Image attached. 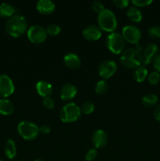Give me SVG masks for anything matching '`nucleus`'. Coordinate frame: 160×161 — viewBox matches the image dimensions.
Here are the masks:
<instances>
[{"label": "nucleus", "instance_id": "35", "mask_svg": "<svg viewBox=\"0 0 160 161\" xmlns=\"http://www.w3.org/2000/svg\"><path fill=\"white\" fill-rule=\"evenodd\" d=\"M39 134H42V135H47L50 132V127H49L46 124H43L41 127H39Z\"/></svg>", "mask_w": 160, "mask_h": 161}, {"label": "nucleus", "instance_id": "17", "mask_svg": "<svg viewBox=\"0 0 160 161\" xmlns=\"http://www.w3.org/2000/svg\"><path fill=\"white\" fill-rule=\"evenodd\" d=\"M64 62L67 68L71 69H77L81 66V60L79 57L74 53H68L64 57Z\"/></svg>", "mask_w": 160, "mask_h": 161}, {"label": "nucleus", "instance_id": "21", "mask_svg": "<svg viewBox=\"0 0 160 161\" xmlns=\"http://www.w3.org/2000/svg\"><path fill=\"white\" fill-rule=\"evenodd\" d=\"M5 155L8 159L15 158L17 156V146H16V143L13 140L9 139L6 141V145H5Z\"/></svg>", "mask_w": 160, "mask_h": 161}, {"label": "nucleus", "instance_id": "37", "mask_svg": "<svg viewBox=\"0 0 160 161\" xmlns=\"http://www.w3.org/2000/svg\"><path fill=\"white\" fill-rule=\"evenodd\" d=\"M35 161H45L44 160H42V159H40V158H39V159H36L35 160Z\"/></svg>", "mask_w": 160, "mask_h": 161}, {"label": "nucleus", "instance_id": "24", "mask_svg": "<svg viewBox=\"0 0 160 161\" xmlns=\"http://www.w3.org/2000/svg\"><path fill=\"white\" fill-rule=\"evenodd\" d=\"M94 108H95L94 104L90 101H86V102H83L80 109H81V113L83 114L89 115L93 113Z\"/></svg>", "mask_w": 160, "mask_h": 161}, {"label": "nucleus", "instance_id": "32", "mask_svg": "<svg viewBox=\"0 0 160 161\" xmlns=\"http://www.w3.org/2000/svg\"><path fill=\"white\" fill-rule=\"evenodd\" d=\"M42 104H43L44 107L45 108H47V109H53L55 106V102L51 97H45L43 99Z\"/></svg>", "mask_w": 160, "mask_h": 161}, {"label": "nucleus", "instance_id": "33", "mask_svg": "<svg viewBox=\"0 0 160 161\" xmlns=\"http://www.w3.org/2000/svg\"><path fill=\"white\" fill-rule=\"evenodd\" d=\"M113 3L115 5V6H117L118 8H120V9L126 8L129 6V4H130L129 0H114Z\"/></svg>", "mask_w": 160, "mask_h": 161}, {"label": "nucleus", "instance_id": "30", "mask_svg": "<svg viewBox=\"0 0 160 161\" xmlns=\"http://www.w3.org/2000/svg\"><path fill=\"white\" fill-rule=\"evenodd\" d=\"M152 0H133L131 2L132 4L136 7H144V6H147L148 5L152 4Z\"/></svg>", "mask_w": 160, "mask_h": 161}, {"label": "nucleus", "instance_id": "9", "mask_svg": "<svg viewBox=\"0 0 160 161\" xmlns=\"http://www.w3.org/2000/svg\"><path fill=\"white\" fill-rule=\"evenodd\" d=\"M15 91L13 82L7 75H0V97L6 98L13 94Z\"/></svg>", "mask_w": 160, "mask_h": 161}, {"label": "nucleus", "instance_id": "1", "mask_svg": "<svg viewBox=\"0 0 160 161\" xmlns=\"http://www.w3.org/2000/svg\"><path fill=\"white\" fill-rule=\"evenodd\" d=\"M5 29L10 36L19 38L28 31V21L21 14H14L6 20Z\"/></svg>", "mask_w": 160, "mask_h": 161}, {"label": "nucleus", "instance_id": "12", "mask_svg": "<svg viewBox=\"0 0 160 161\" xmlns=\"http://www.w3.org/2000/svg\"><path fill=\"white\" fill-rule=\"evenodd\" d=\"M108 135L102 129H97L92 135V142L95 149H102L108 143Z\"/></svg>", "mask_w": 160, "mask_h": 161}, {"label": "nucleus", "instance_id": "2", "mask_svg": "<svg viewBox=\"0 0 160 161\" xmlns=\"http://www.w3.org/2000/svg\"><path fill=\"white\" fill-rule=\"evenodd\" d=\"M120 61L122 65L129 69H136L141 65L143 57L140 50L134 48L124 50L120 57Z\"/></svg>", "mask_w": 160, "mask_h": 161}, {"label": "nucleus", "instance_id": "28", "mask_svg": "<svg viewBox=\"0 0 160 161\" xmlns=\"http://www.w3.org/2000/svg\"><path fill=\"white\" fill-rule=\"evenodd\" d=\"M148 79V82L150 84L152 85H156L159 83L160 81V74L159 72L155 71V72H151L147 76Z\"/></svg>", "mask_w": 160, "mask_h": 161}, {"label": "nucleus", "instance_id": "8", "mask_svg": "<svg viewBox=\"0 0 160 161\" xmlns=\"http://www.w3.org/2000/svg\"><path fill=\"white\" fill-rule=\"evenodd\" d=\"M122 36L126 42L131 44H137L141 39V31L135 25H125L122 30Z\"/></svg>", "mask_w": 160, "mask_h": 161}, {"label": "nucleus", "instance_id": "13", "mask_svg": "<svg viewBox=\"0 0 160 161\" xmlns=\"http://www.w3.org/2000/svg\"><path fill=\"white\" fill-rule=\"evenodd\" d=\"M158 51V47L155 43H150L145 47L143 53V64L144 65L150 64L152 60L155 59Z\"/></svg>", "mask_w": 160, "mask_h": 161}, {"label": "nucleus", "instance_id": "18", "mask_svg": "<svg viewBox=\"0 0 160 161\" xmlns=\"http://www.w3.org/2000/svg\"><path fill=\"white\" fill-rule=\"evenodd\" d=\"M127 17L129 18V20L130 21L133 22V23H139L142 20V14H141V10L139 9V8H137L136 6H130L127 9L126 13Z\"/></svg>", "mask_w": 160, "mask_h": 161}, {"label": "nucleus", "instance_id": "20", "mask_svg": "<svg viewBox=\"0 0 160 161\" xmlns=\"http://www.w3.org/2000/svg\"><path fill=\"white\" fill-rule=\"evenodd\" d=\"M16 13V9L11 4L3 3L0 4V17L3 18H9Z\"/></svg>", "mask_w": 160, "mask_h": 161}, {"label": "nucleus", "instance_id": "25", "mask_svg": "<svg viewBox=\"0 0 160 161\" xmlns=\"http://www.w3.org/2000/svg\"><path fill=\"white\" fill-rule=\"evenodd\" d=\"M108 85L105 80H102L97 82L95 86V91L98 94H104L108 91Z\"/></svg>", "mask_w": 160, "mask_h": 161}, {"label": "nucleus", "instance_id": "36", "mask_svg": "<svg viewBox=\"0 0 160 161\" xmlns=\"http://www.w3.org/2000/svg\"><path fill=\"white\" fill-rule=\"evenodd\" d=\"M154 116L157 121L160 122V105L155 108V111H154Z\"/></svg>", "mask_w": 160, "mask_h": 161}, {"label": "nucleus", "instance_id": "26", "mask_svg": "<svg viewBox=\"0 0 160 161\" xmlns=\"http://www.w3.org/2000/svg\"><path fill=\"white\" fill-rule=\"evenodd\" d=\"M47 34L51 36H56L59 35L61 31V28L59 25L56 24H50L45 28Z\"/></svg>", "mask_w": 160, "mask_h": 161}, {"label": "nucleus", "instance_id": "29", "mask_svg": "<svg viewBox=\"0 0 160 161\" xmlns=\"http://www.w3.org/2000/svg\"><path fill=\"white\" fill-rule=\"evenodd\" d=\"M98 155V152H97V149H89L88 152L86 153V156H85V159L86 161H93L96 160Z\"/></svg>", "mask_w": 160, "mask_h": 161}, {"label": "nucleus", "instance_id": "38", "mask_svg": "<svg viewBox=\"0 0 160 161\" xmlns=\"http://www.w3.org/2000/svg\"><path fill=\"white\" fill-rule=\"evenodd\" d=\"M0 161H3V160H2V159H0Z\"/></svg>", "mask_w": 160, "mask_h": 161}, {"label": "nucleus", "instance_id": "27", "mask_svg": "<svg viewBox=\"0 0 160 161\" xmlns=\"http://www.w3.org/2000/svg\"><path fill=\"white\" fill-rule=\"evenodd\" d=\"M148 35L152 39H160V27L157 25L150 27L148 28Z\"/></svg>", "mask_w": 160, "mask_h": 161}, {"label": "nucleus", "instance_id": "22", "mask_svg": "<svg viewBox=\"0 0 160 161\" xmlns=\"http://www.w3.org/2000/svg\"><path fill=\"white\" fill-rule=\"evenodd\" d=\"M148 76V71L144 65L141 64L139 67L136 68L133 72V78L137 83H142Z\"/></svg>", "mask_w": 160, "mask_h": 161}, {"label": "nucleus", "instance_id": "6", "mask_svg": "<svg viewBox=\"0 0 160 161\" xmlns=\"http://www.w3.org/2000/svg\"><path fill=\"white\" fill-rule=\"evenodd\" d=\"M18 133L22 138L27 141H32L38 137L39 134V127L30 121H22L17 126Z\"/></svg>", "mask_w": 160, "mask_h": 161}, {"label": "nucleus", "instance_id": "10", "mask_svg": "<svg viewBox=\"0 0 160 161\" xmlns=\"http://www.w3.org/2000/svg\"><path fill=\"white\" fill-rule=\"evenodd\" d=\"M117 71V64L113 60H105L102 61L98 68L99 75L104 79H109Z\"/></svg>", "mask_w": 160, "mask_h": 161}, {"label": "nucleus", "instance_id": "15", "mask_svg": "<svg viewBox=\"0 0 160 161\" xmlns=\"http://www.w3.org/2000/svg\"><path fill=\"white\" fill-rule=\"evenodd\" d=\"M36 9L43 15H50L55 11L56 5L51 0H39L36 4Z\"/></svg>", "mask_w": 160, "mask_h": 161}, {"label": "nucleus", "instance_id": "3", "mask_svg": "<svg viewBox=\"0 0 160 161\" xmlns=\"http://www.w3.org/2000/svg\"><path fill=\"white\" fill-rule=\"evenodd\" d=\"M99 28L107 32H114L117 28V19L114 13L108 9H104L97 17Z\"/></svg>", "mask_w": 160, "mask_h": 161}, {"label": "nucleus", "instance_id": "31", "mask_svg": "<svg viewBox=\"0 0 160 161\" xmlns=\"http://www.w3.org/2000/svg\"><path fill=\"white\" fill-rule=\"evenodd\" d=\"M92 9L93 10L95 11L96 13H97L99 14L104 9V4L102 3V2L94 1L92 3Z\"/></svg>", "mask_w": 160, "mask_h": 161}, {"label": "nucleus", "instance_id": "19", "mask_svg": "<svg viewBox=\"0 0 160 161\" xmlns=\"http://www.w3.org/2000/svg\"><path fill=\"white\" fill-rule=\"evenodd\" d=\"M14 105L9 99H0V114L9 116L14 112Z\"/></svg>", "mask_w": 160, "mask_h": 161}, {"label": "nucleus", "instance_id": "34", "mask_svg": "<svg viewBox=\"0 0 160 161\" xmlns=\"http://www.w3.org/2000/svg\"><path fill=\"white\" fill-rule=\"evenodd\" d=\"M153 67L157 72H160V53L157 55L153 60Z\"/></svg>", "mask_w": 160, "mask_h": 161}, {"label": "nucleus", "instance_id": "4", "mask_svg": "<svg viewBox=\"0 0 160 161\" xmlns=\"http://www.w3.org/2000/svg\"><path fill=\"white\" fill-rule=\"evenodd\" d=\"M81 109L77 104L69 102L62 107L59 113L61 120L64 123H73L79 119L81 116Z\"/></svg>", "mask_w": 160, "mask_h": 161}, {"label": "nucleus", "instance_id": "16", "mask_svg": "<svg viewBox=\"0 0 160 161\" xmlns=\"http://www.w3.org/2000/svg\"><path fill=\"white\" fill-rule=\"evenodd\" d=\"M38 94L42 97H50L53 93V86L45 80H39L35 85Z\"/></svg>", "mask_w": 160, "mask_h": 161}, {"label": "nucleus", "instance_id": "11", "mask_svg": "<svg viewBox=\"0 0 160 161\" xmlns=\"http://www.w3.org/2000/svg\"><path fill=\"white\" fill-rule=\"evenodd\" d=\"M83 36L86 40L97 41L102 36V30L97 25H88L83 29Z\"/></svg>", "mask_w": 160, "mask_h": 161}, {"label": "nucleus", "instance_id": "7", "mask_svg": "<svg viewBox=\"0 0 160 161\" xmlns=\"http://www.w3.org/2000/svg\"><path fill=\"white\" fill-rule=\"evenodd\" d=\"M47 34L46 30L44 27L39 25H31L27 31V36L30 42L35 44H40L45 42L46 39Z\"/></svg>", "mask_w": 160, "mask_h": 161}, {"label": "nucleus", "instance_id": "23", "mask_svg": "<svg viewBox=\"0 0 160 161\" xmlns=\"http://www.w3.org/2000/svg\"><path fill=\"white\" fill-rule=\"evenodd\" d=\"M143 105L145 107H152L158 102V97L154 94H148L144 95L141 99Z\"/></svg>", "mask_w": 160, "mask_h": 161}, {"label": "nucleus", "instance_id": "39", "mask_svg": "<svg viewBox=\"0 0 160 161\" xmlns=\"http://www.w3.org/2000/svg\"><path fill=\"white\" fill-rule=\"evenodd\" d=\"M18 161H22V160H18Z\"/></svg>", "mask_w": 160, "mask_h": 161}, {"label": "nucleus", "instance_id": "14", "mask_svg": "<svg viewBox=\"0 0 160 161\" xmlns=\"http://www.w3.org/2000/svg\"><path fill=\"white\" fill-rule=\"evenodd\" d=\"M77 88L75 85L72 83H66L62 86L60 92V97L64 102L67 101H71L76 96Z\"/></svg>", "mask_w": 160, "mask_h": 161}, {"label": "nucleus", "instance_id": "5", "mask_svg": "<svg viewBox=\"0 0 160 161\" xmlns=\"http://www.w3.org/2000/svg\"><path fill=\"white\" fill-rule=\"evenodd\" d=\"M106 46L111 53L114 54H119L124 51L125 41L121 33L114 31L109 33L107 36Z\"/></svg>", "mask_w": 160, "mask_h": 161}]
</instances>
